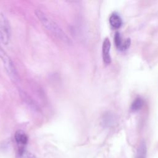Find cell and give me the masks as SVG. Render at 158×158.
Masks as SVG:
<instances>
[{"label": "cell", "instance_id": "6da1fadb", "mask_svg": "<svg viewBox=\"0 0 158 158\" xmlns=\"http://www.w3.org/2000/svg\"><path fill=\"white\" fill-rule=\"evenodd\" d=\"M35 15L42 25L56 38L66 44H70L71 40L64 31L53 20L40 10H35Z\"/></svg>", "mask_w": 158, "mask_h": 158}, {"label": "cell", "instance_id": "7a4b0ae2", "mask_svg": "<svg viewBox=\"0 0 158 158\" xmlns=\"http://www.w3.org/2000/svg\"><path fill=\"white\" fill-rule=\"evenodd\" d=\"M10 35L11 30L9 20L3 13L0 12V41L5 45L8 44Z\"/></svg>", "mask_w": 158, "mask_h": 158}, {"label": "cell", "instance_id": "3957f363", "mask_svg": "<svg viewBox=\"0 0 158 158\" xmlns=\"http://www.w3.org/2000/svg\"><path fill=\"white\" fill-rule=\"evenodd\" d=\"M0 58L9 77L13 80H17L18 74L14 64L10 57L0 48Z\"/></svg>", "mask_w": 158, "mask_h": 158}, {"label": "cell", "instance_id": "277c9868", "mask_svg": "<svg viewBox=\"0 0 158 158\" xmlns=\"http://www.w3.org/2000/svg\"><path fill=\"white\" fill-rule=\"evenodd\" d=\"M102 49V52L103 61L106 64H109L111 62V57L110 56V42L108 38H106L104 40Z\"/></svg>", "mask_w": 158, "mask_h": 158}, {"label": "cell", "instance_id": "5b68a950", "mask_svg": "<svg viewBox=\"0 0 158 158\" xmlns=\"http://www.w3.org/2000/svg\"><path fill=\"white\" fill-rule=\"evenodd\" d=\"M15 139L19 146V151L25 149L24 146L28 142V136L22 130H17L15 133Z\"/></svg>", "mask_w": 158, "mask_h": 158}, {"label": "cell", "instance_id": "8992f818", "mask_svg": "<svg viewBox=\"0 0 158 158\" xmlns=\"http://www.w3.org/2000/svg\"><path fill=\"white\" fill-rule=\"evenodd\" d=\"M109 22L111 26L115 28H118L122 26V20L120 17L117 14H113L109 18Z\"/></svg>", "mask_w": 158, "mask_h": 158}, {"label": "cell", "instance_id": "52a82bcc", "mask_svg": "<svg viewBox=\"0 0 158 158\" xmlns=\"http://www.w3.org/2000/svg\"><path fill=\"white\" fill-rule=\"evenodd\" d=\"M147 155V147L144 142H142L137 148L135 158H146Z\"/></svg>", "mask_w": 158, "mask_h": 158}, {"label": "cell", "instance_id": "ba28073f", "mask_svg": "<svg viewBox=\"0 0 158 158\" xmlns=\"http://www.w3.org/2000/svg\"><path fill=\"white\" fill-rule=\"evenodd\" d=\"M143 104H144L143 100L141 98H138L133 102L131 106V110L133 112L138 111L142 108V107L143 106Z\"/></svg>", "mask_w": 158, "mask_h": 158}, {"label": "cell", "instance_id": "9c48e42d", "mask_svg": "<svg viewBox=\"0 0 158 158\" xmlns=\"http://www.w3.org/2000/svg\"><path fill=\"white\" fill-rule=\"evenodd\" d=\"M114 41H115V44L117 49L122 51L123 42H122L121 36H120V33L118 32L115 33V36H114Z\"/></svg>", "mask_w": 158, "mask_h": 158}, {"label": "cell", "instance_id": "30bf717a", "mask_svg": "<svg viewBox=\"0 0 158 158\" xmlns=\"http://www.w3.org/2000/svg\"><path fill=\"white\" fill-rule=\"evenodd\" d=\"M20 158H36L33 154L23 149L19 151Z\"/></svg>", "mask_w": 158, "mask_h": 158}, {"label": "cell", "instance_id": "8fae6325", "mask_svg": "<svg viewBox=\"0 0 158 158\" xmlns=\"http://www.w3.org/2000/svg\"><path fill=\"white\" fill-rule=\"evenodd\" d=\"M130 44H131V41H130V38H128V39H127L126 40H125L124 42H123V46H122V51L127 50V49L130 47Z\"/></svg>", "mask_w": 158, "mask_h": 158}]
</instances>
